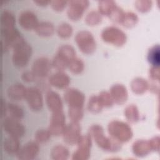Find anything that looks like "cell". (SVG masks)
<instances>
[{"instance_id":"1","label":"cell","mask_w":160,"mask_h":160,"mask_svg":"<svg viewBox=\"0 0 160 160\" xmlns=\"http://www.w3.org/2000/svg\"><path fill=\"white\" fill-rule=\"evenodd\" d=\"M88 134L94 139L98 146L109 152H116L121 149V142L104 135V129L99 124H92L88 129Z\"/></svg>"},{"instance_id":"2","label":"cell","mask_w":160,"mask_h":160,"mask_svg":"<svg viewBox=\"0 0 160 160\" xmlns=\"http://www.w3.org/2000/svg\"><path fill=\"white\" fill-rule=\"evenodd\" d=\"M108 131L111 138L121 143L128 142L133 136L131 126L119 120L110 121L108 125Z\"/></svg>"},{"instance_id":"3","label":"cell","mask_w":160,"mask_h":160,"mask_svg":"<svg viewBox=\"0 0 160 160\" xmlns=\"http://www.w3.org/2000/svg\"><path fill=\"white\" fill-rule=\"evenodd\" d=\"M32 54V48L26 41L12 49V62L17 68H23L27 65Z\"/></svg>"},{"instance_id":"4","label":"cell","mask_w":160,"mask_h":160,"mask_svg":"<svg viewBox=\"0 0 160 160\" xmlns=\"http://www.w3.org/2000/svg\"><path fill=\"white\" fill-rule=\"evenodd\" d=\"M74 40L82 52L90 54L95 51L96 42L94 36L91 32L87 30L79 31L76 33Z\"/></svg>"},{"instance_id":"5","label":"cell","mask_w":160,"mask_h":160,"mask_svg":"<svg viewBox=\"0 0 160 160\" xmlns=\"http://www.w3.org/2000/svg\"><path fill=\"white\" fill-rule=\"evenodd\" d=\"M101 37L104 42L119 47L123 46L127 40L126 33L119 28L114 26L104 28L101 32Z\"/></svg>"},{"instance_id":"6","label":"cell","mask_w":160,"mask_h":160,"mask_svg":"<svg viewBox=\"0 0 160 160\" xmlns=\"http://www.w3.org/2000/svg\"><path fill=\"white\" fill-rule=\"evenodd\" d=\"M81 135V126L79 122L74 121L66 124L62 134L64 142L71 146L76 144Z\"/></svg>"},{"instance_id":"7","label":"cell","mask_w":160,"mask_h":160,"mask_svg":"<svg viewBox=\"0 0 160 160\" xmlns=\"http://www.w3.org/2000/svg\"><path fill=\"white\" fill-rule=\"evenodd\" d=\"M2 125L4 131L9 136L19 138L24 134L25 128L19 120L6 116L3 119Z\"/></svg>"},{"instance_id":"8","label":"cell","mask_w":160,"mask_h":160,"mask_svg":"<svg viewBox=\"0 0 160 160\" xmlns=\"http://www.w3.org/2000/svg\"><path fill=\"white\" fill-rule=\"evenodd\" d=\"M29 108L34 111H39L43 106V98L41 90L37 87H29L25 95Z\"/></svg>"},{"instance_id":"9","label":"cell","mask_w":160,"mask_h":160,"mask_svg":"<svg viewBox=\"0 0 160 160\" xmlns=\"http://www.w3.org/2000/svg\"><path fill=\"white\" fill-rule=\"evenodd\" d=\"M66 125V117L62 110L52 112L48 128L51 135L56 136L62 135Z\"/></svg>"},{"instance_id":"10","label":"cell","mask_w":160,"mask_h":160,"mask_svg":"<svg viewBox=\"0 0 160 160\" xmlns=\"http://www.w3.org/2000/svg\"><path fill=\"white\" fill-rule=\"evenodd\" d=\"M87 0H72L68 1V17L72 21L79 20L83 15L84 10L89 6Z\"/></svg>"},{"instance_id":"11","label":"cell","mask_w":160,"mask_h":160,"mask_svg":"<svg viewBox=\"0 0 160 160\" xmlns=\"http://www.w3.org/2000/svg\"><path fill=\"white\" fill-rule=\"evenodd\" d=\"M51 67V61L47 57L41 56L33 61L31 71L37 78L43 79L48 76Z\"/></svg>"},{"instance_id":"12","label":"cell","mask_w":160,"mask_h":160,"mask_svg":"<svg viewBox=\"0 0 160 160\" xmlns=\"http://www.w3.org/2000/svg\"><path fill=\"white\" fill-rule=\"evenodd\" d=\"M64 99L68 105V108H83L85 96L79 89L72 88L65 91Z\"/></svg>"},{"instance_id":"13","label":"cell","mask_w":160,"mask_h":160,"mask_svg":"<svg viewBox=\"0 0 160 160\" xmlns=\"http://www.w3.org/2000/svg\"><path fill=\"white\" fill-rule=\"evenodd\" d=\"M39 151V143L35 141H29L19 148L16 156L19 159L32 160L37 156Z\"/></svg>"},{"instance_id":"14","label":"cell","mask_w":160,"mask_h":160,"mask_svg":"<svg viewBox=\"0 0 160 160\" xmlns=\"http://www.w3.org/2000/svg\"><path fill=\"white\" fill-rule=\"evenodd\" d=\"M18 22L25 30H32L36 28L39 21L36 14L29 10L21 12L18 17Z\"/></svg>"},{"instance_id":"15","label":"cell","mask_w":160,"mask_h":160,"mask_svg":"<svg viewBox=\"0 0 160 160\" xmlns=\"http://www.w3.org/2000/svg\"><path fill=\"white\" fill-rule=\"evenodd\" d=\"M109 93L114 102L119 105L124 104L128 98V92L126 88L120 83L113 84L110 88Z\"/></svg>"},{"instance_id":"16","label":"cell","mask_w":160,"mask_h":160,"mask_svg":"<svg viewBox=\"0 0 160 160\" xmlns=\"http://www.w3.org/2000/svg\"><path fill=\"white\" fill-rule=\"evenodd\" d=\"M50 85L58 89H66L70 84L69 76L64 71H56L52 74L48 79Z\"/></svg>"},{"instance_id":"17","label":"cell","mask_w":160,"mask_h":160,"mask_svg":"<svg viewBox=\"0 0 160 160\" xmlns=\"http://www.w3.org/2000/svg\"><path fill=\"white\" fill-rule=\"evenodd\" d=\"M46 105L52 112L62 110V101L59 94L54 91H48L46 95Z\"/></svg>"},{"instance_id":"18","label":"cell","mask_w":160,"mask_h":160,"mask_svg":"<svg viewBox=\"0 0 160 160\" xmlns=\"http://www.w3.org/2000/svg\"><path fill=\"white\" fill-rule=\"evenodd\" d=\"M26 89L22 84L16 82L10 85L6 91L8 97L12 101H21L25 98Z\"/></svg>"},{"instance_id":"19","label":"cell","mask_w":160,"mask_h":160,"mask_svg":"<svg viewBox=\"0 0 160 160\" xmlns=\"http://www.w3.org/2000/svg\"><path fill=\"white\" fill-rule=\"evenodd\" d=\"M132 151L137 157H144L152 151L149 140L137 139L132 144Z\"/></svg>"},{"instance_id":"20","label":"cell","mask_w":160,"mask_h":160,"mask_svg":"<svg viewBox=\"0 0 160 160\" xmlns=\"http://www.w3.org/2000/svg\"><path fill=\"white\" fill-rule=\"evenodd\" d=\"M4 151L9 154H16L20 147L19 138L9 136L6 137L2 143Z\"/></svg>"},{"instance_id":"21","label":"cell","mask_w":160,"mask_h":160,"mask_svg":"<svg viewBox=\"0 0 160 160\" xmlns=\"http://www.w3.org/2000/svg\"><path fill=\"white\" fill-rule=\"evenodd\" d=\"M55 29L53 24L49 21L39 22L34 29L37 34L41 37H49L52 36L54 32Z\"/></svg>"},{"instance_id":"22","label":"cell","mask_w":160,"mask_h":160,"mask_svg":"<svg viewBox=\"0 0 160 160\" xmlns=\"http://www.w3.org/2000/svg\"><path fill=\"white\" fill-rule=\"evenodd\" d=\"M149 82L145 79L137 77L131 81V89L134 93L141 94L149 89Z\"/></svg>"},{"instance_id":"23","label":"cell","mask_w":160,"mask_h":160,"mask_svg":"<svg viewBox=\"0 0 160 160\" xmlns=\"http://www.w3.org/2000/svg\"><path fill=\"white\" fill-rule=\"evenodd\" d=\"M51 156L54 160H66L69 156V151L65 146L57 144L52 148Z\"/></svg>"},{"instance_id":"24","label":"cell","mask_w":160,"mask_h":160,"mask_svg":"<svg viewBox=\"0 0 160 160\" xmlns=\"http://www.w3.org/2000/svg\"><path fill=\"white\" fill-rule=\"evenodd\" d=\"M124 114L126 119L131 123L136 122L140 119L139 109L134 104L128 105L124 109Z\"/></svg>"},{"instance_id":"25","label":"cell","mask_w":160,"mask_h":160,"mask_svg":"<svg viewBox=\"0 0 160 160\" xmlns=\"http://www.w3.org/2000/svg\"><path fill=\"white\" fill-rule=\"evenodd\" d=\"M0 21L1 28H9L14 27L15 18L12 13L7 9H4L1 12Z\"/></svg>"},{"instance_id":"26","label":"cell","mask_w":160,"mask_h":160,"mask_svg":"<svg viewBox=\"0 0 160 160\" xmlns=\"http://www.w3.org/2000/svg\"><path fill=\"white\" fill-rule=\"evenodd\" d=\"M6 113L8 114V116L19 121L24 117L23 109L18 104L12 102L6 104Z\"/></svg>"},{"instance_id":"27","label":"cell","mask_w":160,"mask_h":160,"mask_svg":"<svg viewBox=\"0 0 160 160\" xmlns=\"http://www.w3.org/2000/svg\"><path fill=\"white\" fill-rule=\"evenodd\" d=\"M117 6L115 1L111 0H102L98 2V11L103 16H108L112 10Z\"/></svg>"},{"instance_id":"28","label":"cell","mask_w":160,"mask_h":160,"mask_svg":"<svg viewBox=\"0 0 160 160\" xmlns=\"http://www.w3.org/2000/svg\"><path fill=\"white\" fill-rule=\"evenodd\" d=\"M159 46L158 44L152 46L148 52V60L151 64V66L159 67L160 52Z\"/></svg>"},{"instance_id":"29","label":"cell","mask_w":160,"mask_h":160,"mask_svg":"<svg viewBox=\"0 0 160 160\" xmlns=\"http://www.w3.org/2000/svg\"><path fill=\"white\" fill-rule=\"evenodd\" d=\"M138 19L136 13L131 11L124 12L120 24L126 28H132L137 24Z\"/></svg>"},{"instance_id":"30","label":"cell","mask_w":160,"mask_h":160,"mask_svg":"<svg viewBox=\"0 0 160 160\" xmlns=\"http://www.w3.org/2000/svg\"><path fill=\"white\" fill-rule=\"evenodd\" d=\"M103 108L98 95H92L89 98L87 108L89 112L92 113H99L102 111Z\"/></svg>"},{"instance_id":"31","label":"cell","mask_w":160,"mask_h":160,"mask_svg":"<svg viewBox=\"0 0 160 160\" xmlns=\"http://www.w3.org/2000/svg\"><path fill=\"white\" fill-rule=\"evenodd\" d=\"M68 68L69 71L75 74H81L84 69V64L83 61L78 57L72 58L69 62Z\"/></svg>"},{"instance_id":"32","label":"cell","mask_w":160,"mask_h":160,"mask_svg":"<svg viewBox=\"0 0 160 160\" xmlns=\"http://www.w3.org/2000/svg\"><path fill=\"white\" fill-rule=\"evenodd\" d=\"M69 62L68 59L56 53L51 60V65L57 71H63L68 68Z\"/></svg>"},{"instance_id":"33","label":"cell","mask_w":160,"mask_h":160,"mask_svg":"<svg viewBox=\"0 0 160 160\" xmlns=\"http://www.w3.org/2000/svg\"><path fill=\"white\" fill-rule=\"evenodd\" d=\"M57 54L64 57L69 61L76 57V51L70 44H62L59 46Z\"/></svg>"},{"instance_id":"34","label":"cell","mask_w":160,"mask_h":160,"mask_svg":"<svg viewBox=\"0 0 160 160\" xmlns=\"http://www.w3.org/2000/svg\"><path fill=\"white\" fill-rule=\"evenodd\" d=\"M91 154V148L79 146L72 154V160H87Z\"/></svg>"},{"instance_id":"35","label":"cell","mask_w":160,"mask_h":160,"mask_svg":"<svg viewBox=\"0 0 160 160\" xmlns=\"http://www.w3.org/2000/svg\"><path fill=\"white\" fill-rule=\"evenodd\" d=\"M73 32L72 26L68 22L61 23L56 29V32L59 37L67 39L71 36Z\"/></svg>"},{"instance_id":"36","label":"cell","mask_w":160,"mask_h":160,"mask_svg":"<svg viewBox=\"0 0 160 160\" xmlns=\"http://www.w3.org/2000/svg\"><path fill=\"white\" fill-rule=\"evenodd\" d=\"M102 15L98 11L92 10L85 17V22L89 26H96L99 24L102 20Z\"/></svg>"},{"instance_id":"37","label":"cell","mask_w":160,"mask_h":160,"mask_svg":"<svg viewBox=\"0 0 160 160\" xmlns=\"http://www.w3.org/2000/svg\"><path fill=\"white\" fill-rule=\"evenodd\" d=\"M51 136L48 129H40L35 132L34 139L39 144L44 143L49 141Z\"/></svg>"},{"instance_id":"38","label":"cell","mask_w":160,"mask_h":160,"mask_svg":"<svg viewBox=\"0 0 160 160\" xmlns=\"http://www.w3.org/2000/svg\"><path fill=\"white\" fill-rule=\"evenodd\" d=\"M68 113L71 121L79 122L83 117V108H68Z\"/></svg>"},{"instance_id":"39","label":"cell","mask_w":160,"mask_h":160,"mask_svg":"<svg viewBox=\"0 0 160 160\" xmlns=\"http://www.w3.org/2000/svg\"><path fill=\"white\" fill-rule=\"evenodd\" d=\"M98 96L103 107L109 108L111 107L114 103L109 92L102 91L100 92Z\"/></svg>"},{"instance_id":"40","label":"cell","mask_w":160,"mask_h":160,"mask_svg":"<svg viewBox=\"0 0 160 160\" xmlns=\"http://www.w3.org/2000/svg\"><path fill=\"white\" fill-rule=\"evenodd\" d=\"M124 13V11H123V9L117 5V6L112 10V11L110 13L108 17L112 21L120 24Z\"/></svg>"},{"instance_id":"41","label":"cell","mask_w":160,"mask_h":160,"mask_svg":"<svg viewBox=\"0 0 160 160\" xmlns=\"http://www.w3.org/2000/svg\"><path fill=\"white\" fill-rule=\"evenodd\" d=\"M135 7L141 12L149 11L152 7V1L149 0H139L135 2Z\"/></svg>"},{"instance_id":"42","label":"cell","mask_w":160,"mask_h":160,"mask_svg":"<svg viewBox=\"0 0 160 160\" xmlns=\"http://www.w3.org/2000/svg\"><path fill=\"white\" fill-rule=\"evenodd\" d=\"M52 8L56 11H62L66 6H68V1L61 0H55L50 2Z\"/></svg>"},{"instance_id":"43","label":"cell","mask_w":160,"mask_h":160,"mask_svg":"<svg viewBox=\"0 0 160 160\" xmlns=\"http://www.w3.org/2000/svg\"><path fill=\"white\" fill-rule=\"evenodd\" d=\"M21 79L26 82H31L35 81L37 78L32 71H24L21 74Z\"/></svg>"},{"instance_id":"44","label":"cell","mask_w":160,"mask_h":160,"mask_svg":"<svg viewBox=\"0 0 160 160\" xmlns=\"http://www.w3.org/2000/svg\"><path fill=\"white\" fill-rule=\"evenodd\" d=\"M149 77L151 80L159 82V67L151 66L149 71Z\"/></svg>"},{"instance_id":"45","label":"cell","mask_w":160,"mask_h":160,"mask_svg":"<svg viewBox=\"0 0 160 160\" xmlns=\"http://www.w3.org/2000/svg\"><path fill=\"white\" fill-rule=\"evenodd\" d=\"M152 151H159V144H160V139L158 136H154L151 139H149Z\"/></svg>"},{"instance_id":"46","label":"cell","mask_w":160,"mask_h":160,"mask_svg":"<svg viewBox=\"0 0 160 160\" xmlns=\"http://www.w3.org/2000/svg\"><path fill=\"white\" fill-rule=\"evenodd\" d=\"M34 2L37 4L38 6H47L49 3H50V1H46V0H36L34 1Z\"/></svg>"}]
</instances>
